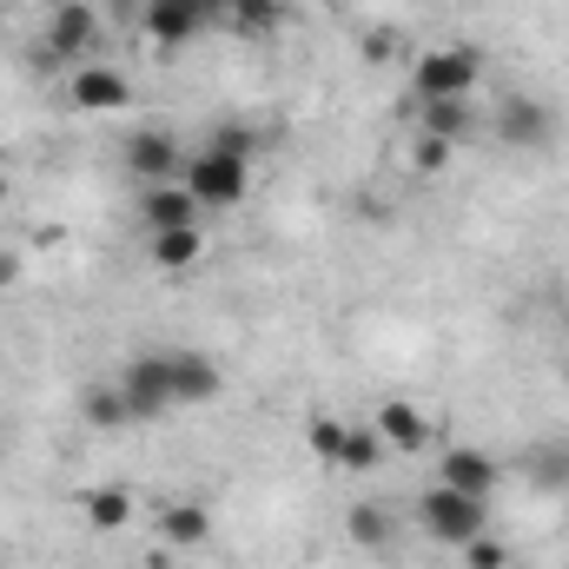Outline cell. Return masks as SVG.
Here are the masks:
<instances>
[{"label":"cell","instance_id":"6da1fadb","mask_svg":"<svg viewBox=\"0 0 569 569\" xmlns=\"http://www.w3.org/2000/svg\"><path fill=\"white\" fill-rule=\"evenodd\" d=\"M418 517H425V530L437 543H477L483 537V523H490V503L483 497H463V490H443V483H430L425 503H418Z\"/></svg>","mask_w":569,"mask_h":569},{"label":"cell","instance_id":"7a4b0ae2","mask_svg":"<svg viewBox=\"0 0 569 569\" xmlns=\"http://www.w3.org/2000/svg\"><path fill=\"white\" fill-rule=\"evenodd\" d=\"M477 80H483V60L470 47H430V53H418V67H411L418 100H470Z\"/></svg>","mask_w":569,"mask_h":569},{"label":"cell","instance_id":"3957f363","mask_svg":"<svg viewBox=\"0 0 569 569\" xmlns=\"http://www.w3.org/2000/svg\"><path fill=\"white\" fill-rule=\"evenodd\" d=\"M246 166L252 159H232V152H192L186 159V172H179V186L199 199V206H239L246 199Z\"/></svg>","mask_w":569,"mask_h":569},{"label":"cell","instance_id":"277c9868","mask_svg":"<svg viewBox=\"0 0 569 569\" xmlns=\"http://www.w3.org/2000/svg\"><path fill=\"white\" fill-rule=\"evenodd\" d=\"M140 20L159 47H186V40H199L206 27L226 20V0H146Z\"/></svg>","mask_w":569,"mask_h":569},{"label":"cell","instance_id":"5b68a950","mask_svg":"<svg viewBox=\"0 0 569 569\" xmlns=\"http://www.w3.org/2000/svg\"><path fill=\"white\" fill-rule=\"evenodd\" d=\"M186 172V152L179 140L166 133V127H140L133 140H127V179H140V186H172Z\"/></svg>","mask_w":569,"mask_h":569},{"label":"cell","instance_id":"8992f818","mask_svg":"<svg viewBox=\"0 0 569 569\" xmlns=\"http://www.w3.org/2000/svg\"><path fill=\"white\" fill-rule=\"evenodd\" d=\"M67 100L80 113H127L133 107V80L120 67H73L67 73Z\"/></svg>","mask_w":569,"mask_h":569},{"label":"cell","instance_id":"52a82bcc","mask_svg":"<svg viewBox=\"0 0 569 569\" xmlns=\"http://www.w3.org/2000/svg\"><path fill=\"white\" fill-rule=\"evenodd\" d=\"M490 127H497V140H503V146H550V133H557L550 107H543V100H530V93H510V100H497Z\"/></svg>","mask_w":569,"mask_h":569},{"label":"cell","instance_id":"ba28073f","mask_svg":"<svg viewBox=\"0 0 569 569\" xmlns=\"http://www.w3.org/2000/svg\"><path fill=\"white\" fill-rule=\"evenodd\" d=\"M93 33H100L93 7H87V0H60V7H53V20H47V60L73 67V60L93 47Z\"/></svg>","mask_w":569,"mask_h":569},{"label":"cell","instance_id":"9c48e42d","mask_svg":"<svg viewBox=\"0 0 569 569\" xmlns=\"http://www.w3.org/2000/svg\"><path fill=\"white\" fill-rule=\"evenodd\" d=\"M120 391H127V411L133 418H159V411H172V385H166V351L159 358H133L120 378H113Z\"/></svg>","mask_w":569,"mask_h":569},{"label":"cell","instance_id":"30bf717a","mask_svg":"<svg viewBox=\"0 0 569 569\" xmlns=\"http://www.w3.org/2000/svg\"><path fill=\"white\" fill-rule=\"evenodd\" d=\"M166 385H172V405H212L226 378L206 351H166Z\"/></svg>","mask_w":569,"mask_h":569},{"label":"cell","instance_id":"8fae6325","mask_svg":"<svg viewBox=\"0 0 569 569\" xmlns=\"http://www.w3.org/2000/svg\"><path fill=\"white\" fill-rule=\"evenodd\" d=\"M497 477H503L497 457H483V450H470V443H450L443 463H437V483H443V490H463V497H483V503H490Z\"/></svg>","mask_w":569,"mask_h":569},{"label":"cell","instance_id":"7c38bea8","mask_svg":"<svg viewBox=\"0 0 569 569\" xmlns=\"http://www.w3.org/2000/svg\"><path fill=\"white\" fill-rule=\"evenodd\" d=\"M199 212H206V206H199L179 179H172V186H146V192H140L146 232H192V226H199Z\"/></svg>","mask_w":569,"mask_h":569},{"label":"cell","instance_id":"4fadbf2b","mask_svg":"<svg viewBox=\"0 0 569 569\" xmlns=\"http://www.w3.org/2000/svg\"><path fill=\"white\" fill-rule=\"evenodd\" d=\"M378 437H385V450H425L430 443V425H425V411L418 405H405V398H391L385 411H378Z\"/></svg>","mask_w":569,"mask_h":569},{"label":"cell","instance_id":"5bb4252c","mask_svg":"<svg viewBox=\"0 0 569 569\" xmlns=\"http://www.w3.org/2000/svg\"><path fill=\"white\" fill-rule=\"evenodd\" d=\"M159 537H166L172 550H199V543L212 537V517H206V503H192V497L166 503V510H159Z\"/></svg>","mask_w":569,"mask_h":569},{"label":"cell","instance_id":"9a60e30c","mask_svg":"<svg viewBox=\"0 0 569 569\" xmlns=\"http://www.w3.org/2000/svg\"><path fill=\"white\" fill-rule=\"evenodd\" d=\"M345 530H351V543L358 550H391L398 543V517H391V503H351V517H345Z\"/></svg>","mask_w":569,"mask_h":569},{"label":"cell","instance_id":"2e32d148","mask_svg":"<svg viewBox=\"0 0 569 569\" xmlns=\"http://www.w3.org/2000/svg\"><path fill=\"white\" fill-rule=\"evenodd\" d=\"M523 470H530V483H543V490H569V437H537L530 457H523Z\"/></svg>","mask_w":569,"mask_h":569},{"label":"cell","instance_id":"e0dca14e","mask_svg":"<svg viewBox=\"0 0 569 569\" xmlns=\"http://www.w3.org/2000/svg\"><path fill=\"white\" fill-rule=\"evenodd\" d=\"M418 127L457 146L470 127H477V113H470V100H418Z\"/></svg>","mask_w":569,"mask_h":569},{"label":"cell","instance_id":"ac0fdd59","mask_svg":"<svg viewBox=\"0 0 569 569\" xmlns=\"http://www.w3.org/2000/svg\"><path fill=\"white\" fill-rule=\"evenodd\" d=\"M80 418H87L93 430L133 425V411H127V391H120V385H87V391H80Z\"/></svg>","mask_w":569,"mask_h":569},{"label":"cell","instance_id":"d6986e66","mask_svg":"<svg viewBox=\"0 0 569 569\" xmlns=\"http://www.w3.org/2000/svg\"><path fill=\"white\" fill-rule=\"evenodd\" d=\"M87 523H93V530H127V523H133V490H127V483L87 490Z\"/></svg>","mask_w":569,"mask_h":569},{"label":"cell","instance_id":"ffe728a7","mask_svg":"<svg viewBox=\"0 0 569 569\" xmlns=\"http://www.w3.org/2000/svg\"><path fill=\"white\" fill-rule=\"evenodd\" d=\"M226 20H232L246 40H266V33H279L284 0H226Z\"/></svg>","mask_w":569,"mask_h":569},{"label":"cell","instance_id":"44dd1931","mask_svg":"<svg viewBox=\"0 0 569 569\" xmlns=\"http://www.w3.org/2000/svg\"><path fill=\"white\" fill-rule=\"evenodd\" d=\"M199 252H206V232L199 226L192 232H152V266H166V272L199 266Z\"/></svg>","mask_w":569,"mask_h":569},{"label":"cell","instance_id":"7402d4cb","mask_svg":"<svg viewBox=\"0 0 569 569\" xmlns=\"http://www.w3.org/2000/svg\"><path fill=\"white\" fill-rule=\"evenodd\" d=\"M378 463H385V437H378V430H345L338 470H378Z\"/></svg>","mask_w":569,"mask_h":569},{"label":"cell","instance_id":"603a6c76","mask_svg":"<svg viewBox=\"0 0 569 569\" xmlns=\"http://www.w3.org/2000/svg\"><path fill=\"white\" fill-rule=\"evenodd\" d=\"M345 430H351V425H338V418H311V430H305L311 457H318V463H338V450H345Z\"/></svg>","mask_w":569,"mask_h":569},{"label":"cell","instance_id":"cb8c5ba5","mask_svg":"<svg viewBox=\"0 0 569 569\" xmlns=\"http://www.w3.org/2000/svg\"><path fill=\"white\" fill-rule=\"evenodd\" d=\"M411 166H418V172H443V166H450V140H437V133H418V146H411Z\"/></svg>","mask_w":569,"mask_h":569},{"label":"cell","instance_id":"d4e9b609","mask_svg":"<svg viewBox=\"0 0 569 569\" xmlns=\"http://www.w3.org/2000/svg\"><path fill=\"white\" fill-rule=\"evenodd\" d=\"M252 146H259V133L252 127H212V152H232V159H252Z\"/></svg>","mask_w":569,"mask_h":569},{"label":"cell","instance_id":"484cf974","mask_svg":"<svg viewBox=\"0 0 569 569\" xmlns=\"http://www.w3.org/2000/svg\"><path fill=\"white\" fill-rule=\"evenodd\" d=\"M398 53H405L398 27H371V33H365V60H371V67H385V60H398Z\"/></svg>","mask_w":569,"mask_h":569},{"label":"cell","instance_id":"4316f807","mask_svg":"<svg viewBox=\"0 0 569 569\" xmlns=\"http://www.w3.org/2000/svg\"><path fill=\"white\" fill-rule=\"evenodd\" d=\"M463 550H470V569H503L510 563V550H503L497 537H477V543H463Z\"/></svg>","mask_w":569,"mask_h":569},{"label":"cell","instance_id":"83f0119b","mask_svg":"<svg viewBox=\"0 0 569 569\" xmlns=\"http://www.w3.org/2000/svg\"><path fill=\"white\" fill-rule=\"evenodd\" d=\"M13 279H20V259H13V252H0V291H7Z\"/></svg>","mask_w":569,"mask_h":569},{"label":"cell","instance_id":"f1b7e54d","mask_svg":"<svg viewBox=\"0 0 569 569\" xmlns=\"http://www.w3.org/2000/svg\"><path fill=\"white\" fill-rule=\"evenodd\" d=\"M0 206H7V172H0Z\"/></svg>","mask_w":569,"mask_h":569},{"label":"cell","instance_id":"f546056e","mask_svg":"<svg viewBox=\"0 0 569 569\" xmlns=\"http://www.w3.org/2000/svg\"><path fill=\"white\" fill-rule=\"evenodd\" d=\"M563 391H569V365H563Z\"/></svg>","mask_w":569,"mask_h":569}]
</instances>
